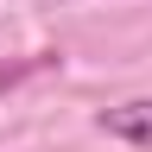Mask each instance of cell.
Here are the masks:
<instances>
[{"mask_svg": "<svg viewBox=\"0 0 152 152\" xmlns=\"http://www.w3.org/2000/svg\"><path fill=\"white\" fill-rule=\"evenodd\" d=\"M95 127L108 133V140H121L133 152H152V95H140V102H114L95 114Z\"/></svg>", "mask_w": 152, "mask_h": 152, "instance_id": "6da1fadb", "label": "cell"}, {"mask_svg": "<svg viewBox=\"0 0 152 152\" xmlns=\"http://www.w3.org/2000/svg\"><path fill=\"white\" fill-rule=\"evenodd\" d=\"M51 64H64V57H57V51H38L32 64H13V70H0V89H13V83H19L26 70H51Z\"/></svg>", "mask_w": 152, "mask_h": 152, "instance_id": "7a4b0ae2", "label": "cell"}]
</instances>
